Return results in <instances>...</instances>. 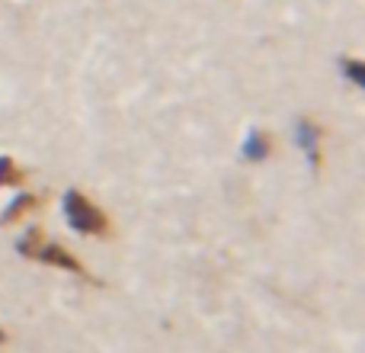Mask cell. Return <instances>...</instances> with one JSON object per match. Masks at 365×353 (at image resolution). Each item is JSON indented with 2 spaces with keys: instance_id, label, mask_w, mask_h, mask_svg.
I'll list each match as a JSON object with an SVG mask.
<instances>
[{
  "instance_id": "obj_1",
  "label": "cell",
  "mask_w": 365,
  "mask_h": 353,
  "mask_svg": "<svg viewBox=\"0 0 365 353\" xmlns=\"http://www.w3.org/2000/svg\"><path fill=\"white\" fill-rule=\"evenodd\" d=\"M16 251L23 254V257H32V260H42V264H51V267H61V270L74 273V277H83L90 279V283H100V279H93L87 270H83V264L74 257V254H68L61 244H51V241H45V232L42 228H29V232L19 238Z\"/></svg>"
},
{
  "instance_id": "obj_2",
  "label": "cell",
  "mask_w": 365,
  "mask_h": 353,
  "mask_svg": "<svg viewBox=\"0 0 365 353\" xmlns=\"http://www.w3.org/2000/svg\"><path fill=\"white\" fill-rule=\"evenodd\" d=\"M64 206V219H68V225L74 228L77 234H87V238H103V234H109V219L106 212H103L96 202H90L87 196L81 193V189H68L61 199Z\"/></svg>"
},
{
  "instance_id": "obj_8",
  "label": "cell",
  "mask_w": 365,
  "mask_h": 353,
  "mask_svg": "<svg viewBox=\"0 0 365 353\" xmlns=\"http://www.w3.org/2000/svg\"><path fill=\"white\" fill-rule=\"evenodd\" d=\"M6 341V334H4V331H0V344H4Z\"/></svg>"
},
{
  "instance_id": "obj_5",
  "label": "cell",
  "mask_w": 365,
  "mask_h": 353,
  "mask_svg": "<svg viewBox=\"0 0 365 353\" xmlns=\"http://www.w3.org/2000/svg\"><path fill=\"white\" fill-rule=\"evenodd\" d=\"M36 206H38V199L32 193H19L16 199H13L10 206L4 209V219H0V222H4V225H10V222H19L26 212H32Z\"/></svg>"
},
{
  "instance_id": "obj_6",
  "label": "cell",
  "mask_w": 365,
  "mask_h": 353,
  "mask_svg": "<svg viewBox=\"0 0 365 353\" xmlns=\"http://www.w3.org/2000/svg\"><path fill=\"white\" fill-rule=\"evenodd\" d=\"M26 183V174L16 167V161L0 154V189L4 187H23Z\"/></svg>"
},
{
  "instance_id": "obj_7",
  "label": "cell",
  "mask_w": 365,
  "mask_h": 353,
  "mask_svg": "<svg viewBox=\"0 0 365 353\" xmlns=\"http://www.w3.org/2000/svg\"><path fill=\"white\" fill-rule=\"evenodd\" d=\"M343 74H349L356 87H365V64L359 58H343Z\"/></svg>"
},
{
  "instance_id": "obj_4",
  "label": "cell",
  "mask_w": 365,
  "mask_h": 353,
  "mask_svg": "<svg viewBox=\"0 0 365 353\" xmlns=\"http://www.w3.org/2000/svg\"><path fill=\"white\" fill-rule=\"evenodd\" d=\"M240 154H244L247 161H266L272 154V139L266 132H259V129H253V132H247L244 145H240Z\"/></svg>"
},
{
  "instance_id": "obj_3",
  "label": "cell",
  "mask_w": 365,
  "mask_h": 353,
  "mask_svg": "<svg viewBox=\"0 0 365 353\" xmlns=\"http://www.w3.org/2000/svg\"><path fill=\"white\" fill-rule=\"evenodd\" d=\"M295 139H298V145L304 148V154H308L311 167L321 164V129H317L311 119H302L295 126Z\"/></svg>"
}]
</instances>
